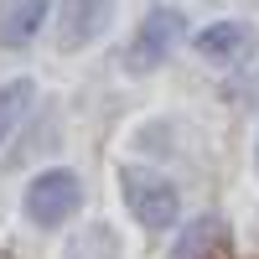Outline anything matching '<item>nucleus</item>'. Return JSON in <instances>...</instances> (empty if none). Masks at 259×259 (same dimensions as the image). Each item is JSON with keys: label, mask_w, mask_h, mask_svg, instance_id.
<instances>
[{"label": "nucleus", "mask_w": 259, "mask_h": 259, "mask_svg": "<svg viewBox=\"0 0 259 259\" xmlns=\"http://www.w3.org/2000/svg\"><path fill=\"white\" fill-rule=\"evenodd\" d=\"M119 187H124V202H130V212L145 223V228H156V233H166L171 223H177V212H182V202H177V187H171L161 171H150V166H124L119 171Z\"/></svg>", "instance_id": "1"}, {"label": "nucleus", "mask_w": 259, "mask_h": 259, "mask_svg": "<svg viewBox=\"0 0 259 259\" xmlns=\"http://www.w3.org/2000/svg\"><path fill=\"white\" fill-rule=\"evenodd\" d=\"M177 41H182V11L177 6H150L140 31H135V41H130V68L135 73L161 68V62L177 52Z\"/></svg>", "instance_id": "2"}, {"label": "nucleus", "mask_w": 259, "mask_h": 259, "mask_svg": "<svg viewBox=\"0 0 259 259\" xmlns=\"http://www.w3.org/2000/svg\"><path fill=\"white\" fill-rule=\"evenodd\" d=\"M83 202V187L73 171H41V177L26 187V218L52 228V223H68Z\"/></svg>", "instance_id": "3"}, {"label": "nucleus", "mask_w": 259, "mask_h": 259, "mask_svg": "<svg viewBox=\"0 0 259 259\" xmlns=\"http://www.w3.org/2000/svg\"><path fill=\"white\" fill-rule=\"evenodd\" d=\"M109 16H114V0H62L57 41L62 47H89L94 36H104Z\"/></svg>", "instance_id": "4"}, {"label": "nucleus", "mask_w": 259, "mask_h": 259, "mask_svg": "<svg viewBox=\"0 0 259 259\" xmlns=\"http://www.w3.org/2000/svg\"><path fill=\"white\" fill-rule=\"evenodd\" d=\"M254 26L249 21H212L207 31H197V52L207 57V62H239V57H249L254 52Z\"/></svg>", "instance_id": "5"}, {"label": "nucleus", "mask_w": 259, "mask_h": 259, "mask_svg": "<svg viewBox=\"0 0 259 259\" xmlns=\"http://www.w3.org/2000/svg\"><path fill=\"white\" fill-rule=\"evenodd\" d=\"M41 16H47V0H0V47H26Z\"/></svg>", "instance_id": "6"}, {"label": "nucleus", "mask_w": 259, "mask_h": 259, "mask_svg": "<svg viewBox=\"0 0 259 259\" xmlns=\"http://www.w3.org/2000/svg\"><path fill=\"white\" fill-rule=\"evenodd\" d=\"M223 254V223L218 218H197L182 228V239L171 244V259H218Z\"/></svg>", "instance_id": "7"}, {"label": "nucleus", "mask_w": 259, "mask_h": 259, "mask_svg": "<svg viewBox=\"0 0 259 259\" xmlns=\"http://www.w3.org/2000/svg\"><path fill=\"white\" fill-rule=\"evenodd\" d=\"M31 99H36L31 78H16V83H6V89H0V145L11 140V130L21 124V114L31 109Z\"/></svg>", "instance_id": "8"}, {"label": "nucleus", "mask_w": 259, "mask_h": 259, "mask_svg": "<svg viewBox=\"0 0 259 259\" xmlns=\"http://www.w3.org/2000/svg\"><path fill=\"white\" fill-rule=\"evenodd\" d=\"M68 259H119V239H114V228H104V223L83 228V239H73Z\"/></svg>", "instance_id": "9"}, {"label": "nucleus", "mask_w": 259, "mask_h": 259, "mask_svg": "<svg viewBox=\"0 0 259 259\" xmlns=\"http://www.w3.org/2000/svg\"><path fill=\"white\" fill-rule=\"evenodd\" d=\"M254 171H259V145H254Z\"/></svg>", "instance_id": "10"}]
</instances>
